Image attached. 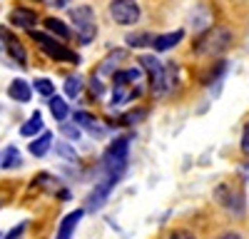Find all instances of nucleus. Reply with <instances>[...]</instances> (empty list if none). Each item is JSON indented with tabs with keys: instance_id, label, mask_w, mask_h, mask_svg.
Wrapping results in <instances>:
<instances>
[{
	"instance_id": "obj_28",
	"label": "nucleus",
	"mask_w": 249,
	"mask_h": 239,
	"mask_svg": "<svg viewBox=\"0 0 249 239\" xmlns=\"http://www.w3.org/2000/svg\"><path fill=\"white\" fill-rule=\"evenodd\" d=\"M242 152L249 157V122H247L244 130H242Z\"/></svg>"
},
{
	"instance_id": "obj_32",
	"label": "nucleus",
	"mask_w": 249,
	"mask_h": 239,
	"mask_svg": "<svg viewBox=\"0 0 249 239\" xmlns=\"http://www.w3.org/2000/svg\"><path fill=\"white\" fill-rule=\"evenodd\" d=\"M0 239H3V234H0Z\"/></svg>"
},
{
	"instance_id": "obj_22",
	"label": "nucleus",
	"mask_w": 249,
	"mask_h": 239,
	"mask_svg": "<svg viewBox=\"0 0 249 239\" xmlns=\"http://www.w3.org/2000/svg\"><path fill=\"white\" fill-rule=\"evenodd\" d=\"M80 92H82V77L80 75H70L65 80V95L68 97H77Z\"/></svg>"
},
{
	"instance_id": "obj_10",
	"label": "nucleus",
	"mask_w": 249,
	"mask_h": 239,
	"mask_svg": "<svg viewBox=\"0 0 249 239\" xmlns=\"http://www.w3.org/2000/svg\"><path fill=\"white\" fill-rule=\"evenodd\" d=\"M214 197L219 199L227 209H234V207H237V214H242V194H239V192H232L227 185H219L217 192H214Z\"/></svg>"
},
{
	"instance_id": "obj_16",
	"label": "nucleus",
	"mask_w": 249,
	"mask_h": 239,
	"mask_svg": "<svg viewBox=\"0 0 249 239\" xmlns=\"http://www.w3.org/2000/svg\"><path fill=\"white\" fill-rule=\"evenodd\" d=\"M48 105H50V112H53V117L57 120V122H65L68 115H70V105L65 102V100L57 97V95H53Z\"/></svg>"
},
{
	"instance_id": "obj_7",
	"label": "nucleus",
	"mask_w": 249,
	"mask_h": 239,
	"mask_svg": "<svg viewBox=\"0 0 249 239\" xmlns=\"http://www.w3.org/2000/svg\"><path fill=\"white\" fill-rule=\"evenodd\" d=\"M115 185H117V179H115V177H105V182H100V185L90 192V197H88V207H90V209H100L102 205H105V199H107V194L112 192Z\"/></svg>"
},
{
	"instance_id": "obj_15",
	"label": "nucleus",
	"mask_w": 249,
	"mask_h": 239,
	"mask_svg": "<svg viewBox=\"0 0 249 239\" xmlns=\"http://www.w3.org/2000/svg\"><path fill=\"white\" fill-rule=\"evenodd\" d=\"M50 145H53V135H50V132H40V137L33 139L28 150H30L33 157H45L48 150H50Z\"/></svg>"
},
{
	"instance_id": "obj_29",
	"label": "nucleus",
	"mask_w": 249,
	"mask_h": 239,
	"mask_svg": "<svg viewBox=\"0 0 249 239\" xmlns=\"http://www.w3.org/2000/svg\"><path fill=\"white\" fill-rule=\"evenodd\" d=\"M90 90H92L95 97L102 95V83H100V77H97V75H92V80H90Z\"/></svg>"
},
{
	"instance_id": "obj_1",
	"label": "nucleus",
	"mask_w": 249,
	"mask_h": 239,
	"mask_svg": "<svg viewBox=\"0 0 249 239\" xmlns=\"http://www.w3.org/2000/svg\"><path fill=\"white\" fill-rule=\"evenodd\" d=\"M232 45V33L222 28V25H212L210 30H207L195 45V52L197 55H219L224 52L227 48Z\"/></svg>"
},
{
	"instance_id": "obj_4",
	"label": "nucleus",
	"mask_w": 249,
	"mask_h": 239,
	"mask_svg": "<svg viewBox=\"0 0 249 239\" xmlns=\"http://www.w3.org/2000/svg\"><path fill=\"white\" fill-rule=\"evenodd\" d=\"M140 68L150 77V92L155 97H160L164 90H167V70H164V65L155 55H142L140 57Z\"/></svg>"
},
{
	"instance_id": "obj_30",
	"label": "nucleus",
	"mask_w": 249,
	"mask_h": 239,
	"mask_svg": "<svg viewBox=\"0 0 249 239\" xmlns=\"http://www.w3.org/2000/svg\"><path fill=\"white\" fill-rule=\"evenodd\" d=\"M219 239H242V234H237V232H224Z\"/></svg>"
},
{
	"instance_id": "obj_6",
	"label": "nucleus",
	"mask_w": 249,
	"mask_h": 239,
	"mask_svg": "<svg viewBox=\"0 0 249 239\" xmlns=\"http://www.w3.org/2000/svg\"><path fill=\"white\" fill-rule=\"evenodd\" d=\"M110 15L117 25H135L140 20V5L137 0H112Z\"/></svg>"
},
{
	"instance_id": "obj_24",
	"label": "nucleus",
	"mask_w": 249,
	"mask_h": 239,
	"mask_svg": "<svg viewBox=\"0 0 249 239\" xmlns=\"http://www.w3.org/2000/svg\"><path fill=\"white\" fill-rule=\"evenodd\" d=\"M55 152H57L60 157L70 159V162H75V159H77V152H75V147H70L68 142H55Z\"/></svg>"
},
{
	"instance_id": "obj_25",
	"label": "nucleus",
	"mask_w": 249,
	"mask_h": 239,
	"mask_svg": "<svg viewBox=\"0 0 249 239\" xmlns=\"http://www.w3.org/2000/svg\"><path fill=\"white\" fill-rule=\"evenodd\" d=\"M60 132L65 135L68 139H72V142H75V139H80V127H77V125H70V122H62V125H60Z\"/></svg>"
},
{
	"instance_id": "obj_26",
	"label": "nucleus",
	"mask_w": 249,
	"mask_h": 239,
	"mask_svg": "<svg viewBox=\"0 0 249 239\" xmlns=\"http://www.w3.org/2000/svg\"><path fill=\"white\" fill-rule=\"evenodd\" d=\"M224 65H227V63H217V65H214V68H212L210 72H207V77H204V85H210L212 80H217V77H219V75L224 72Z\"/></svg>"
},
{
	"instance_id": "obj_8",
	"label": "nucleus",
	"mask_w": 249,
	"mask_h": 239,
	"mask_svg": "<svg viewBox=\"0 0 249 239\" xmlns=\"http://www.w3.org/2000/svg\"><path fill=\"white\" fill-rule=\"evenodd\" d=\"M0 37H3V43H5V48H8V52L18 60V65L20 68H25V63H28V57H25V50H23V45H20V40L8 30V28H0Z\"/></svg>"
},
{
	"instance_id": "obj_17",
	"label": "nucleus",
	"mask_w": 249,
	"mask_h": 239,
	"mask_svg": "<svg viewBox=\"0 0 249 239\" xmlns=\"http://www.w3.org/2000/svg\"><path fill=\"white\" fill-rule=\"evenodd\" d=\"M40 132H43V115L33 112V115L28 117V122L20 127V135H23V137H35V135H40Z\"/></svg>"
},
{
	"instance_id": "obj_23",
	"label": "nucleus",
	"mask_w": 249,
	"mask_h": 239,
	"mask_svg": "<svg viewBox=\"0 0 249 239\" xmlns=\"http://www.w3.org/2000/svg\"><path fill=\"white\" fill-rule=\"evenodd\" d=\"M33 87H35V92L45 95V97H53V95H55V85L50 83L48 77H37L35 83H33Z\"/></svg>"
},
{
	"instance_id": "obj_21",
	"label": "nucleus",
	"mask_w": 249,
	"mask_h": 239,
	"mask_svg": "<svg viewBox=\"0 0 249 239\" xmlns=\"http://www.w3.org/2000/svg\"><path fill=\"white\" fill-rule=\"evenodd\" d=\"M124 43L130 48H144V45H152V35L150 33H130L124 37Z\"/></svg>"
},
{
	"instance_id": "obj_18",
	"label": "nucleus",
	"mask_w": 249,
	"mask_h": 239,
	"mask_svg": "<svg viewBox=\"0 0 249 239\" xmlns=\"http://www.w3.org/2000/svg\"><path fill=\"white\" fill-rule=\"evenodd\" d=\"M45 30L50 33V35H57L60 40H68L72 33H70V28L62 23V20H57V17H48L45 20Z\"/></svg>"
},
{
	"instance_id": "obj_14",
	"label": "nucleus",
	"mask_w": 249,
	"mask_h": 239,
	"mask_svg": "<svg viewBox=\"0 0 249 239\" xmlns=\"http://www.w3.org/2000/svg\"><path fill=\"white\" fill-rule=\"evenodd\" d=\"M8 95H10L13 100H18V102H30L33 85H28L25 80H13L10 87H8Z\"/></svg>"
},
{
	"instance_id": "obj_27",
	"label": "nucleus",
	"mask_w": 249,
	"mask_h": 239,
	"mask_svg": "<svg viewBox=\"0 0 249 239\" xmlns=\"http://www.w3.org/2000/svg\"><path fill=\"white\" fill-rule=\"evenodd\" d=\"M167 239H197V237L192 232H187V229H175V232H170Z\"/></svg>"
},
{
	"instance_id": "obj_12",
	"label": "nucleus",
	"mask_w": 249,
	"mask_h": 239,
	"mask_svg": "<svg viewBox=\"0 0 249 239\" xmlns=\"http://www.w3.org/2000/svg\"><path fill=\"white\" fill-rule=\"evenodd\" d=\"M75 122L82 125V127H85L90 135H95V137H102V135H105V127H102L100 120L92 117L90 112H75Z\"/></svg>"
},
{
	"instance_id": "obj_19",
	"label": "nucleus",
	"mask_w": 249,
	"mask_h": 239,
	"mask_svg": "<svg viewBox=\"0 0 249 239\" xmlns=\"http://www.w3.org/2000/svg\"><path fill=\"white\" fill-rule=\"evenodd\" d=\"M120 60H124V50H117L110 57L102 60L100 68H97V75H115V63H120Z\"/></svg>"
},
{
	"instance_id": "obj_5",
	"label": "nucleus",
	"mask_w": 249,
	"mask_h": 239,
	"mask_svg": "<svg viewBox=\"0 0 249 239\" xmlns=\"http://www.w3.org/2000/svg\"><path fill=\"white\" fill-rule=\"evenodd\" d=\"M33 40L37 43V48L43 50L48 57H53V60H68V63H77V60H80L68 45H62L60 40H55L48 33H35L33 30Z\"/></svg>"
},
{
	"instance_id": "obj_9",
	"label": "nucleus",
	"mask_w": 249,
	"mask_h": 239,
	"mask_svg": "<svg viewBox=\"0 0 249 239\" xmlns=\"http://www.w3.org/2000/svg\"><path fill=\"white\" fill-rule=\"evenodd\" d=\"M10 25L33 30V25H37V13L35 10H28V8H15L10 13Z\"/></svg>"
},
{
	"instance_id": "obj_2",
	"label": "nucleus",
	"mask_w": 249,
	"mask_h": 239,
	"mask_svg": "<svg viewBox=\"0 0 249 239\" xmlns=\"http://www.w3.org/2000/svg\"><path fill=\"white\" fill-rule=\"evenodd\" d=\"M72 17V25H75V35L82 45H88L95 40L97 35V20H95V10L90 5H75L70 10Z\"/></svg>"
},
{
	"instance_id": "obj_11",
	"label": "nucleus",
	"mask_w": 249,
	"mask_h": 239,
	"mask_svg": "<svg viewBox=\"0 0 249 239\" xmlns=\"http://www.w3.org/2000/svg\"><path fill=\"white\" fill-rule=\"evenodd\" d=\"M82 214H85V209H75V212H70L65 219H62V224H60L55 239H70L72 232H75V227H77V222L82 219Z\"/></svg>"
},
{
	"instance_id": "obj_13",
	"label": "nucleus",
	"mask_w": 249,
	"mask_h": 239,
	"mask_svg": "<svg viewBox=\"0 0 249 239\" xmlns=\"http://www.w3.org/2000/svg\"><path fill=\"white\" fill-rule=\"evenodd\" d=\"M182 30H175V33H164V35H155L152 37V48L157 50V52H164V50H170V48H175L179 40H182Z\"/></svg>"
},
{
	"instance_id": "obj_20",
	"label": "nucleus",
	"mask_w": 249,
	"mask_h": 239,
	"mask_svg": "<svg viewBox=\"0 0 249 239\" xmlns=\"http://www.w3.org/2000/svg\"><path fill=\"white\" fill-rule=\"evenodd\" d=\"M20 165V152L18 147H5L3 157H0V167H5V170H13Z\"/></svg>"
},
{
	"instance_id": "obj_31",
	"label": "nucleus",
	"mask_w": 249,
	"mask_h": 239,
	"mask_svg": "<svg viewBox=\"0 0 249 239\" xmlns=\"http://www.w3.org/2000/svg\"><path fill=\"white\" fill-rule=\"evenodd\" d=\"M68 3H70V0H50V5H53V8H65Z\"/></svg>"
},
{
	"instance_id": "obj_3",
	"label": "nucleus",
	"mask_w": 249,
	"mask_h": 239,
	"mask_svg": "<svg viewBox=\"0 0 249 239\" xmlns=\"http://www.w3.org/2000/svg\"><path fill=\"white\" fill-rule=\"evenodd\" d=\"M127 152H130V137H117L115 142L107 147L105 152V170H107V177H115L120 179L124 167H127Z\"/></svg>"
}]
</instances>
